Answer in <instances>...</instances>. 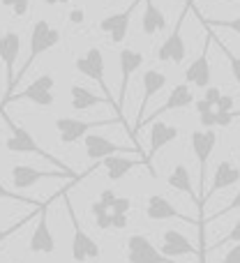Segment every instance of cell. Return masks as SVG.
<instances>
[{
    "mask_svg": "<svg viewBox=\"0 0 240 263\" xmlns=\"http://www.w3.org/2000/svg\"><path fill=\"white\" fill-rule=\"evenodd\" d=\"M190 3H192V0H187V3H185V9L180 12V16H178L173 30L169 32V37L162 42V46L157 49V60H162V63H176V65H180L182 60H185L187 46H185V40H182V23H185L187 12H190Z\"/></svg>",
    "mask_w": 240,
    "mask_h": 263,
    "instance_id": "cell-7",
    "label": "cell"
},
{
    "mask_svg": "<svg viewBox=\"0 0 240 263\" xmlns=\"http://www.w3.org/2000/svg\"><path fill=\"white\" fill-rule=\"evenodd\" d=\"M53 199H49L40 208V219H37V227L30 236V242H28V250H30L32 254H53L56 252V238L49 227V203Z\"/></svg>",
    "mask_w": 240,
    "mask_h": 263,
    "instance_id": "cell-14",
    "label": "cell"
},
{
    "mask_svg": "<svg viewBox=\"0 0 240 263\" xmlns=\"http://www.w3.org/2000/svg\"><path fill=\"white\" fill-rule=\"evenodd\" d=\"M145 9H143V16H141V28L148 37H153L155 32L159 30H167V16L164 12L155 5V0H143Z\"/></svg>",
    "mask_w": 240,
    "mask_h": 263,
    "instance_id": "cell-22",
    "label": "cell"
},
{
    "mask_svg": "<svg viewBox=\"0 0 240 263\" xmlns=\"http://www.w3.org/2000/svg\"><path fill=\"white\" fill-rule=\"evenodd\" d=\"M210 44H213V32L208 30L206 35V44L201 49L199 58H194L190 63V67L185 69V83L187 86H196V88H208L210 86V60H208V53H210Z\"/></svg>",
    "mask_w": 240,
    "mask_h": 263,
    "instance_id": "cell-15",
    "label": "cell"
},
{
    "mask_svg": "<svg viewBox=\"0 0 240 263\" xmlns=\"http://www.w3.org/2000/svg\"><path fill=\"white\" fill-rule=\"evenodd\" d=\"M53 178H67V180H79L77 173H65V171H42V168H35L30 164H16L12 168V185L16 190H28V187L37 185L40 180H53Z\"/></svg>",
    "mask_w": 240,
    "mask_h": 263,
    "instance_id": "cell-9",
    "label": "cell"
},
{
    "mask_svg": "<svg viewBox=\"0 0 240 263\" xmlns=\"http://www.w3.org/2000/svg\"><path fill=\"white\" fill-rule=\"evenodd\" d=\"M37 213H40V208H37L32 215H26V217H23V219H19V222H14L12 227H7V229H0V245H3V242L7 240L9 236H14V233H16V231H21V229L26 227L28 222H32V217H37Z\"/></svg>",
    "mask_w": 240,
    "mask_h": 263,
    "instance_id": "cell-30",
    "label": "cell"
},
{
    "mask_svg": "<svg viewBox=\"0 0 240 263\" xmlns=\"http://www.w3.org/2000/svg\"><path fill=\"white\" fill-rule=\"evenodd\" d=\"M210 111H215V109H213V106H210L206 100H199V102H196V114H199V116L210 114Z\"/></svg>",
    "mask_w": 240,
    "mask_h": 263,
    "instance_id": "cell-40",
    "label": "cell"
},
{
    "mask_svg": "<svg viewBox=\"0 0 240 263\" xmlns=\"http://www.w3.org/2000/svg\"><path fill=\"white\" fill-rule=\"evenodd\" d=\"M118 63H120V92H118V120L125 123V116H122V106H125V97H127V88H130V79L136 69L143 65V53L134 49H122L118 53Z\"/></svg>",
    "mask_w": 240,
    "mask_h": 263,
    "instance_id": "cell-13",
    "label": "cell"
},
{
    "mask_svg": "<svg viewBox=\"0 0 240 263\" xmlns=\"http://www.w3.org/2000/svg\"><path fill=\"white\" fill-rule=\"evenodd\" d=\"M69 18H72V23H81L83 21V9H72Z\"/></svg>",
    "mask_w": 240,
    "mask_h": 263,
    "instance_id": "cell-41",
    "label": "cell"
},
{
    "mask_svg": "<svg viewBox=\"0 0 240 263\" xmlns=\"http://www.w3.org/2000/svg\"><path fill=\"white\" fill-rule=\"evenodd\" d=\"M192 153L199 164V215H204V199H206V176H208V159L217 145V134L213 129H194L190 136Z\"/></svg>",
    "mask_w": 240,
    "mask_h": 263,
    "instance_id": "cell-3",
    "label": "cell"
},
{
    "mask_svg": "<svg viewBox=\"0 0 240 263\" xmlns=\"http://www.w3.org/2000/svg\"><path fill=\"white\" fill-rule=\"evenodd\" d=\"M192 102H194V92H192V88L187 86V83H178V86L171 90V95L167 97V102H164V104L159 106L157 111H153V114H150L148 118H145L143 123H141V127H143V125L155 123V120H157L162 114H169V111H180V109H185V106H190ZM141 127H139V129H141Z\"/></svg>",
    "mask_w": 240,
    "mask_h": 263,
    "instance_id": "cell-19",
    "label": "cell"
},
{
    "mask_svg": "<svg viewBox=\"0 0 240 263\" xmlns=\"http://www.w3.org/2000/svg\"><path fill=\"white\" fill-rule=\"evenodd\" d=\"M136 5H139V0H134V3H132L130 7L125 9V12L111 14V16H104V18L100 21V30L106 32V35L111 37V42H114V44H120V42H125L127 32H130L132 14H134Z\"/></svg>",
    "mask_w": 240,
    "mask_h": 263,
    "instance_id": "cell-17",
    "label": "cell"
},
{
    "mask_svg": "<svg viewBox=\"0 0 240 263\" xmlns=\"http://www.w3.org/2000/svg\"><path fill=\"white\" fill-rule=\"evenodd\" d=\"M222 95H224V92L219 90V88H213V86H208V88H206V97H204V100L208 102V104H210V106H213V109H215V104H217V102H219V97H222Z\"/></svg>",
    "mask_w": 240,
    "mask_h": 263,
    "instance_id": "cell-36",
    "label": "cell"
},
{
    "mask_svg": "<svg viewBox=\"0 0 240 263\" xmlns=\"http://www.w3.org/2000/svg\"><path fill=\"white\" fill-rule=\"evenodd\" d=\"M0 199H7V201H16V203H26V205H32V208H42V203L40 201H35V199H28V196H23V194H16V192H12V190H7V187L0 182Z\"/></svg>",
    "mask_w": 240,
    "mask_h": 263,
    "instance_id": "cell-28",
    "label": "cell"
},
{
    "mask_svg": "<svg viewBox=\"0 0 240 263\" xmlns=\"http://www.w3.org/2000/svg\"><path fill=\"white\" fill-rule=\"evenodd\" d=\"M229 242H236V245H240V219H238V222L231 227V231H229L227 236L222 238V240H217V242H215V245L210 247V250H219V247L229 245ZM210 250H208V252H210Z\"/></svg>",
    "mask_w": 240,
    "mask_h": 263,
    "instance_id": "cell-31",
    "label": "cell"
},
{
    "mask_svg": "<svg viewBox=\"0 0 240 263\" xmlns=\"http://www.w3.org/2000/svg\"><path fill=\"white\" fill-rule=\"evenodd\" d=\"M83 145H86V155L90 159H106V157H114V155H122V153H134L139 157H143L145 162V155L139 145H120V143H114L109 141L106 136H100V134H88L83 139Z\"/></svg>",
    "mask_w": 240,
    "mask_h": 263,
    "instance_id": "cell-11",
    "label": "cell"
},
{
    "mask_svg": "<svg viewBox=\"0 0 240 263\" xmlns=\"http://www.w3.org/2000/svg\"><path fill=\"white\" fill-rule=\"evenodd\" d=\"M222 263H240V245H233L231 250L224 254Z\"/></svg>",
    "mask_w": 240,
    "mask_h": 263,
    "instance_id": "cell-38",
    "label": "cell"
},
{
    "mask_svg": "<svg viewBox=\"0 0 240 263\" xmlns=\"http://www.w3.org/2000/svg\"><path fill=\"white\" fill-rule=\"evenodd\" d=\"M116 199H118V196H116V192H114V190H104V192L100 194V199H97V201H100V203L104 205V208H109V210H111V205L116 203Z\"/></svg>",
    "mask_w": 240,
    "mask_h": 263,
    "instance_id": "cell-37",
    "label": "cell"
},
{
    "mask_svg": "<svg viewBox=\"0 0 240 263\" xmlns=\"http://www.w3.org/2000/svg\"><path fill=\"white\" fill-rule=\"evenodd\" d=\"M3 7H12L14 16H26L28 7H30V0H0Z\"/></svg>",
    "mask_w": 240,
    "mask_h": 263,
    "instance_id": "cell-33",
    "label": "cell"
},
{
    "mask_svg": "<svg viewBox=\"0 0 240 263\" xmlns=\"http://www.w3.org/2000/svg\"><path fill=\"white\" fill-rule=\"evenodd\" d=\"M102 164H104V168H106V176H109V180H120V178H125L127 173H130L134 166H139V164H143V166H145L143 159L118 157V155H114V157H106Z\"/></svg>",
    "mask_w": 240,
    "mask_h": 263,
    "instance_id": "cell-25",
    "label": "cell"
},
{
    "mask_svg": "<svg viewBox=\"0 0 240 263\" xmlns=\"http://www.w3.org/2000/svg\"><path fill=\"white\" fill-rule=\"evenodd\" d=\"M213 44H217L219 49L224 51V55H227V60H229V67H231L233 79H236V83H240V58H238V55H233L231 51H229V46H227V44H222V42H219L215 35H213Z\"/></svg>",
    "mask_w": 240,
    "mask_h": 263,
    "instance_id": "cell-29",
    "label": "cell"
},
{
    "mask_svg": "<svg viewBox=\"0 0 240 263\" xmlns=\"http://www.w3.org/2000/svg\"><path fill=\"white\" fill-rule=\"evenodd\" d=\"M178 139V127L176 125H169V123H162V120H155L153 127H150V150L145 153V166L150 168V173L155 176L153 171V157L164 148L169 145L171 141Z\"/></svg>",
    "mask_w": 240,
    "mask_h": 263,
    "instance_id": "cell-18",
    "label": "cell"
},
{
    "mask_svg": "<svg viewBox=\"0 0 240 263\" xmlns=\"http://www.w3.org/2000/svg\"><path fill=\"white\" fill-rule=\"evenodd\" d=\"M46 5H67L69 0H44Z\"/></svg>",
    "mask_w": 240,
    "mask_h": 263,
    "instance_id": "cell-42",
    "label": "cell"
},
{
    "mask_svg": "<svg viewBox=\"0 0 240 263\" xmlns=\"http://www.w3.org/2000/svg\"><path fill=\"white\" fill-rule=\"evenodd\" d=\"M238 3H240V0H238Z\"/></svg>",
    "mask_w": 240,
    "mask_h": 263,
    "instance_id": "cell-43",
    "label": "cell"
},
{
    "mask_svg": "<svg viewBox=\"0 0 240 263\" xmlns=\"http://www.w3.org/2000/svg\"><path fill=\"white\" fill-rule=\"evenodd\" d=\"M58 42H60V30L51 26L49 21L40 18V21L32 23V30H30V51H28V58H26V63L21 65V69H16V77H14V88H16V83L28 74V69H30V65L37 60V55H42L44 51L53 49Z\"/></svg>",
    "mask_w": 240,
    "mask_h": 263,
    "instance_id": "cell-2",
    "label": "cell"
},
{
    "mask_svg": "<svg viewBox=\"0 0 240 263\" xmlns=\"http://www.w3.org/2000/svg\"><path fill=\"white\" fill-rule=\"evenodd\" d=\"M65 208H67L69 215V222H72L74 229V236H72V259L77 263H83L88 259H100V245L83 231L81 222L77 219V213H74V205L69 199H65Z\"/></svg>",
    "mask_w": 240,
    "mask_h": 263,
    "instance_id": "cell-5",
    "label": "cell"
},
{
    "mask_svg": "<svg viewBox=\"0 0 240 263\" xmlns=\"http://www.w3.org/2000/svg\"><path fill=\"white\" fill-rule=\"evenodd\" d=\"M90 210H93V217H95V224L102 229V231L111 229V210L109 208H104L100 201H95V203L90 205Z\"/></svg>",
    "mask_w": 240,
    "mask_h": 263,
    "instance_id": "cell-27",
    "label": "cell"
},
{
    "mask_svg": "<svg viewBox=\"0 0 240 263\" xmlns=\"http://www.w3.org/2000/svg\"><path fill=\"white\" fill-rule=\"evenodd\" d=\"M0 114H3V120L7 123V127H9V136H7V141H5V148L9 150V153H30V155H37V157H44L46 162H51V164H56V166L60 168V171H67V173H74L69 166H65L63 162H60L58 157H53L51 153H46L44 148H42L40 143H37L35 139H32L30 134H28L23 127H19L16 123H14L12 118H9L7 114H5V109L0 106Z\"/></svg>",
    "mask_w": 240,
    "mask_h": 263,
    "instance_id": "cell-1",
    "label": "cell"
},
{
    "mask_svg": "<svg viewBox=\"0 0 240 263\" xmlns=\"http://www.w3.org/2000/svg\"><path fill=\"white\" fill-rule=\"evenodd\" d=\"M127 215H111V229H125Z\"/></svg>",
    "mask_w": 240,
    "mask_h": 263,
    "instance_id": "cell-39",
    "label": "cell"
},
{
    "mask_svg": "<svg viewBox=\"0 0 240 263\" xmlns=\"http://www.w3.org/2000/svg\"><path fill=\"white\" fill-rule=\"evenodd\" d=\"M77 69L83 74V77L93 79V81L100 86V90L104 92V97L109 100V104L116 109V114H118V104H116L114 95H111L109 86H106V79H104V53H102L97 46H93V49L86 51V55H81V58H77Z\"/></svg>",
    "mask_w": 240,
    "mask_h": 263,
    "instance_id": "cell-4",
    "label": "cell"
},
{
    "mask_svg": "<svg viewBox=\"0 0 240 263\" xmlns=\"http://www.w3.org/2000/svg\"><path fill=\"white\" fill-rule=\"evenodd\" d=\"M53 88H56V79L53 74H42L37 77L26 90L21 92H14L7 102H21V100H28L37 106H51L56 102V95H53Z\"/></svg>",
    "mask_w": 240,
    "mask_h": 263,
    "instance_id": "cell-10",
    "label": "cell"
},
{
    "mask_svg": "<svg viewBox=\"0 0 240 263\" xmlns=\"http://www.w3.org/2000/svg\"><path fill=\"white\" fill-rule=\"evenodd\" d=\"M192 12L196 14V18H199L201 26H206L208 30H215V28H217V30H222V28H224V30H231V32H236V35H240V16L233 18V21H222V18H206L204 14L196 9L194 3H192Z\"/></svg>",
    "mask_w": 240,
    "mask_h": 263,
    "instance_id": "cell-26",
    "label": "cell"
},
{
    "mask_svg": "<svg viewBox=\"0 0 240 263\" xmlns=\"http://www.w3.org/2000/svg\"><path fill=\"white\" fill-rule=\"evenodd\" d=\"M120 123L118 118L114 120H77V118H58L56 120V129L60 134L63 143H77L79 139H86L88 134H93V129L104 127V125H116Z\"/></svg>",
    "mask_w": 240,
    "mask_h": 263,
    "instance_id": "cell-8",
    "label": "cell"
},
{
    "mask_svg": "<svg viewBox=\"0 0 240 263\" xmlns=\"http://www.w3.org/2000/svg\"><path fill=\"white\" fill-rule=\"evenodd\" d=\"M19 53H21V37H19V32L14 30H7L0 35V60L5 63V79H7V92H5L3 97V104H7V100L14 95V77H16V58Z\"/></svg>",
    "mask_w": 240,
    "mask_h": 263,
    "instance_id": "cell-6",
    "label": "cell"
},
{
    "mask_svg": "<svg viewBox=\"0 0 240 263\" xmlns=\"http://www.w3.org/2000/svg\"><path fill=\"white\" fill-rule=\"evenodd\" d=\"M130 208H132V201L125 199V196H118L116 203L111 205V215H127L130 213Z\"/></svg>",
    "mask_w": 240,
    "mask_h": 263,
    "instance_id": "cell-35",
    "label": "cell"
},
{
    "mask_svg": "<svg viewBox=\"0 0 240 263\" xmlns=\"http://www.w3.org/2000/svg\"><path fill=\"white\" fill-rule=\"evenodd\" d=\"M233 210H240V192H238V194H236V196H233V199H231V203H229V205H227V208L217 210V213H215V215H213V217H206V219H204V222H201V224H204V229H206V224H208V222H215V219L224 217V215L233 213Z\"/></svg>",
    "mask_w": 240,
    "mask_h": 263,
    "instance_id": "cell-32",
    "label": "cell"
},
{
    "mask_svg": "<svg viewBox=\"0 0 240 263\" xmlns=\"http://www.w3.org/2000/svg\"><path fill=\"white\" fill-rule=\"evenodd\" d=\"M167 182L173 187V190H178V192H182V194H187L196 205H199V194L194 192V185H192V176H190V168H187L185 164H176V166H173V171L169 173Z\"/></svg>",
    "mask_w": 240,
    "mask_h": 263,
    "instance_id": "cell-23",
    "label": "cell"
},
{
    "mask_svg": "<svg viewBox=\"0 0 240 263\" xmlns=\"http://www.w3.org/2000/svg\"><path fill=\"white\" fill-rule=\"evenodd\" d=\"M233 106H236V100H233L231 95H222L219 102L215 104V111H217V114H236Z\"/></svg>",
    "mask_w": 240,
    "mask_h": 263,
    "instance_id": "cell-34",
    "label": "cell"
},
{
    "mask_svg": "<svg viewBox=\"0 0 240 263\" xmlns=\"http://www.w3.org/2000/svg\"><path fill=\"white\" fill-rule=\"evenodd\" d=\"M141 86H143V97H141V106H139V114H136V125L132 129V141H136V129L143 123V114L148 109V102L167 86V74L159 72V69H145L143 79H141Z\"/></svg>",
    "mask_w": 240,
    "mask_h": 263,
    "instance_id": "cell-16",
    "label": "cell"
},
{
    "mask_svg": "<svg viewBox=\"0 0 240 263\" xmlns=\"http://www.w3.org/2000/svg\"><path fill=\"white\" fill-rule=\"evenodd\" d=\"M127 263H176V261L164 256L145 236L134 233V236L127 238Z\"/></svg>",
    "mask_w": 240,
    "mask_h": 263,
    "instance_id": "cell-12",
    "label": "cell"
},
{
    "mask_svg": "<svg viewBox=\"0 0 240 263\" xmlns=\"http://www.w3.org/2000/svg\"><path fill=\"white\" fill-rule=\"evenodd\" d=\"M159 252H162L164 256H169V259H176V256H187V254L199 256V250H196V247L187 240V236H182V233L176 231V229H169V231L162 233V250H159Z\"/></svg>",
    "mask_w": 240,
    "mask_h": 263,
    "instance_id": "cell-20",
    "label": "cell"
},
{
    "mask_svg": "<svg viewBox=\"0 0 240 263\" xmlns=\"http://www.w3.org/2000/svg\"><path fill=\"white\" fill-rule=\"evenodd\" d=\"M240 182V168L236 164H231L229 159H224V162H219V166L215 168L213 173V185H210V190H206V199L204 203L210 199L213 194H217V192L227 190V187H233Z\"/></svg>",
    "mask_w": 240,
    "mask_h": 263,
    "instance_id": "cell-21",
    "label": "cell"
},
{
    "mask_svg": "<svg viewBox=\"0 0 240 263\" xmlns=\"http://www.w3.org/2000/svg\"><path fill=\"white\" fill-rule=\"evenodd\" d=\"M69 100H72V109L74 111H86V109H90V106L109 104V100H106L104 95H95V92H90L88 88L77 86V83L69 88Z\"/></svg>",
    "mask_w": 240,
    "mask_h": 263,
    "instance_id": "cell-24",
    "label": "cell"
}]
</instances>
